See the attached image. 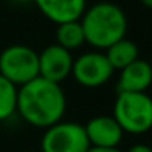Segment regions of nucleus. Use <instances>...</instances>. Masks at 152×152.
<instances>
[{"label":"nucleus","instance_id":"15","mask_svg":"<svg viewBox=\"0 0 152 152\" xmlns=\"http://www.w3.org/2000/svg\"><path fill=\"white\" fill-rule=\"evenodd\" d=\"M87 152H121L118 147H90Z\"/></svg>","mask_w":152,"mask_h":152},{"label":"nucleus","instance_id":"14","mask_svg":"<svg viewBox=\"0 0 152 152\" xmlns=\"http://www.w3.org/2000/svg\"><path fill=\"white\" fill-rule=\"evenodd\" d=\"M128 152H152V147L147 144H134L128 149Z\"/></svg>","mask_w":152,"mask_h":152},{"label":"nucleus","instance_id":"12","mask_svg":"<svg viewBox=\"0 0 152 152\" xmlns=\"http://www.w3.org/2000/svg\"><path fill=\"white\" fill-rule=\"evenodd\" d=\"M56 39H57V43H56L57 46L64 48V49H67V51H72V49L80 48L83 43H85V34H83L80 20L57 25Z\"/></svg>","mask_w":152,"mask_h":152},{"label":"nucleus","instance_id":"3","mask_svg":"<svg viewBox=\"0 0 152 152\" xmlns=\"http://www.w3.org/2000/svg\"><path fill=\"white\" fill-rule=\"evenodd\" d=\"M113 118L123 132H147L152 129V98L147 93H118Z\"/></svg>","mask_w":152,"mask_h":152},{"label":"nucleus","instance_id":"4","mask_svg":"<svg viewBox=\"0 0 152 152\" xmlns=\"http://www.w3.org/2000/svg\"><path fill=\"white\" fill-rule=\"evenodd\" d=\"M0 75L5 77L15 87L39 77L38 69V53L25 44H13L2 51L0 54Z\"/></svg>","mask_w":152,"mask_h":152},{"label":"nucleus","instance_id":"7","mask_svg":"<svg viewBox=\"0 0 152 152\" xmlns=\"http://www.w3.org/2000/svg\"><path fill=\"white\" fill-rule=\"evenodd\" d=\"M72 66L74 59L70 51L64 49L57 44H51L38 54L39 77L49 80V82L61 85V82L72 74Z\"/></svg>","mask_w":152,"mask_h":152},{"label":"nucleus","instance_id":"5","mask_svg":"<svg viewBox=\"0 0 152 152\" xmlns=\"http://www.w3.org/2000/svg\"><path fill=\"white\" fill-rule=\"evenodd\" d=\"M90 142L85 128L79 123L59 121L46 129L41 139L43 152H87Z\"/></svg>","mask_w":152,"mask_h":152},{"label":"nucleus","instance_id":"16","mask_svg":"<svg viewBox=\"0 0 152 152\" xmlns=\"http://www.w3.org/2000/svg\"><path fill=\"white\" fill-rule=\"evenodd\" d=\"M141 4L147 8H152V0H141Z\"/></svg>","mask_w":152,"mask_h":152},{"label":"nucleus","instance_id":"1","mask_svg":"<svg viewBox=\"0 0 152 152\" xmlns=\"http://www.w3.org/2000/svg\"><path fill=\"white\" fill-rule=\"evenodd\" d=\"M66 105V95L59 83L36 77L18 87L17 111L31 126L48 129L62 121Z\"/></svg>","mask_w":152,"mask_h":152},{"label":"nucleus","instance_id":"11","mask_svg":"<svg viewBox=\"0 0 152 152\" xmlns=\"http://www.w3.org/2000/svg\"><path fill=\"white\" fill-rule=\"evenodd\" d=\"M105 56L108 59L110 66L113 67V70H123L124 67L134 62L136 59H139V49L136 43L123 38L106 49Z\"/></svg>","mask_w":152,"mask_h":152},{"label":"nucleus","instance_id":"9","mask_svg":"<svg viewBox=\"0 0 152 152\" xmlns=\"http://www.w3.org/2000/svg\"><path fill=\"white\" fill-rule=\"evenodd\" d=\"M39 12L53 23L62 25L79 21L85 8V0H33Z\"/></svg>","mask_w":152,"mask_h":152},{"label":"nucleus","instance_id":"17","mask_svg":"<svg viewBox=\"0 0 152 152\" xmlns=\"http://www.w3.org/2000/svg\"><path fill=\"white\" fill-rule=\"evenodd\" d=\"M12 2H15V4H25V2H30V0H12Z\"/></svg>","mask_w":152,"mask_h":152},{"label":"nucleus","instance_id":"10","mask_svg":"<svg viewBox=\"0 0 152 152\" xmlns=\"http://www.w3.org/2000/svg\"><path fill=\"white\" fill-rule=\"evenodd\" d=\"M152 85V70L151 62L136 59L132 64L121 70L116 90L118 93H145Z\"/></svg>","mask_w":152,"mask_h":152},{"label":"nucleus","instance_id":"8","mask_svg":"<svg viewBox=\"0 0 152 152\" xmlns=\"http://www.w3.org/2000/svg\"><path fill=\"white\" fill-rule=\"evenodd\" d=\"M83 128L90 147H118L123 139V129L113 116H95Z\"/></svg>","mask_w":152,"mask_h":152},{"label":"nucleus","instance_id":"18","mask_svg":"<svg viewBox=\"0 0 152 152\" xmlns=\"http://www.w3.org/2000/svg\"><path fill=\"white\" fill-rule=\"evenodd\" d=\"M151 70H152V62H151Z\"/></svg>","mask_w":152,"mask_h":152},{"label":"nucleus","instance_id":"6","mask_svg":"<svg viewBox=\"0 0 152 152\" xmlns=\"http://www.w3.org/2000/svg\"><path fill=\"white\" fill-rule=\"evenodd\" d=\"M113 67L110 66L108 59L102 53H85L74 61L72 74L77 83L88 88L102 87L111 79Z\"/></svg>","mask_w":152,"mask_h":152},{"label":"nucleus","instance_id":"2","mask_svg":"<svg viewBox=\"0 0 152 152\" xmlns=\"http://www.w3.org/2000/svg\"><path fill=\"white\" fill-rule=\"evenodd\" d=\"M85 43L98 49H108L123 39L128 31V20L121 7L111 2H100L83 12L80 18Z\"/></svg>","mask_w":152,"mask_h":152},{"label":"nucleus","instance_id":"13","mask_svg":"<svg viewBox=\"0 0 152 152\" xmlns=\"http://www.w3.org/2000/svg\"><path fill=\"white\" fill-rule=\"evenodd\" d=\"M18 87L0 75V121L8 119L17 111Z\"/></svg>","mask_w":152,"mask_h":152}]
</instances>
